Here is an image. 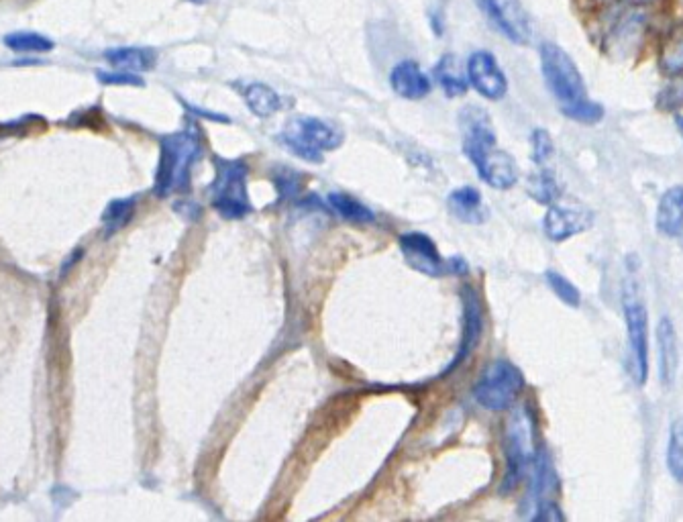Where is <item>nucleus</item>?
<instances>
[{
	"instance_id": "22",
	"label": "nucleus",
	"mask_w": 683,
	"mask_h": 522,
	"mask_svg": "<svg viewBox=\"0 0 683 522\" xmlns=\"http://www.w3.org/2000/svg\"><path fill=\"white\" fill-rule=\"evenodd\" d=\"M5 45L15 54H47L56 47L49 37L35 31H17L5 37Z\"/></svg>"
},
{
	"instance_id": "28",
	"label": "nucleus",
	"mask_w": 683,
	"mask_h": 522,
	"mask_svg": "<svg viewBox=\"0 0 683 522\" xmlns=\"http://www.w3.org/2000/svg\"><path fill=\"white\" fill-rule=\"evenodd\" d=\"M531 145H533V160L537 166H543L551 160V155L555 151L553 139L545 129H535L533 137H531Z\"/></svg>"
},
{
	"instance_id": "2",
	"label": "nucleus",
	"mask_w": 683,
	"mask_h": 522,
	"mask_svg": "<svg viewBox=\"0 0 683 522\" xmlns=\"http://www.w3.org/2000/svg\"><path fill=\"white\" fill-rule=\"evenodd\" d=\"M160 147V166H157L153 186L155 196L166 198L174 192H188L192 166L202 151L200 129L194 123H188L182 131L166 135Z\"/></svg>"
},
{
	"instance_id": "32",
	"label": "nucleus",
	"mask_w": 683,
	"mask_h": 522,
	"mask_svg": "<svg viewBox=\"0 0 683 522\" xmlns=\"http://www.w3.org/2000/svg\"><path fill=\"white\" fill-rule=\"evenodd\" d=\"M677 125H679V129H681V135H683V117H679V119H677Z\"/></svg>"
},
{
	"instance_id": "1",
	"label": "nucleus",
	"mask_w": 683,
	"mask_h": 522,
	"mask_svg": "<svg viewBox=\"0 0 683 522\" xmlns=\"http://www.w3.org/2000/svg\"><path fill=\"white\" fill-rule=\"evenodd\" d=\"M463 151L476 166L480 178L498 188L508 190L518 182V166L508 151L498 149L490 115L476 104L459 113Z\"/></svg>"
},
{
	"instance_id": "5",
	"label": "nucleus",
	"mask_w": 683,
	"mask_h": 522,
	"mask_svg": "<svg viewBox=\"0 0 683 522\" xmlns=\"http://www.w3.org/2000/svg\"><path fill=\"white\" fill-rule=\"evenodd\" d=\"M249 168L243 160L215 158V180L210 184V204L223 219H243L251 213L247 196Z\"/></svg>"
},
{
	"instance_id": "25",
	"label": "nucleus",
	"mask_w": 683,
	"mask_h": 522,
	"mask_svg": "<svg viewBox=\"0 0 683 522\" xmlns=\"http://www.w3.org/2000/svg\"><path fill=\"white\" fill-rule=\"evenodd\" d=\"M661 68L667 74L683 72V25L673 29L661 49Z\"/></svg>"
},
{
	"instance_id": "15",
	"label": "nucleus",
	"mask_w": 683,
	"mask_h": 522,
	"mask_svg": "<svg viewBox=\"0 0 683 522\" xmlns=\"http://www.w3.org/2000/svg\"><path fill=\"white\" fill-rule=\"evenodd\" d=\"M657 231L665 237L683 233V186L669 188L657 206Z\"/></svg>"
},
{
	"instance_id": "3",
	"label": "nucleus",
	"mask_w": 683,
	"mask_h": 522,
	"mask_svg": "<svg viewBox=\"0 0 683 522\" xmlns=\"http://www.w3.org/2000/svg\"><path fill=\"white\" fill-rule=\"evenodd\" d=\"M504 441L506 474L500 484V492L508 494L531 472L539 453L537 419L531 406H520L512 412Z\"/></svg>"
},
{
	"instance_id": "13",
	"label": "nucleus",
	"mask_w": 683,
	"mask_h": 522,
	"mask_svg": "<svg viewBox=\"0 0 683 522\" xmlns=\"http://www.w3.org/2000/svg\"><path fill=\"white\" fill-rule=\"evenodd\" d=\"M461 302H463V335H461V345H459V351L453 359V363L449 365V372L457 370L459 365L474 353L480 337H482V331H484V312H482V302L478 298V292L471 288V286H465L461 290Z\"/></svg>"
},
{
	"instance_id": "33",
	"label": "nucleus",
	"mask_w": 683,
	"mask_h": 522,
	"mask_svg": "<svg viewBox=\"0 0 683 522\" xmlns=\"http://www.w3.org/2000/svg\"><path fill=\"white\" fill-rule=\"evenodd\" d=\"M190 3H196V5H202V3H204V0H190Z\"/></svg>"
},
{
	"instance_id": "20",
	"label": "nucleus",
	"mask_w": 683,
	"mask_h": 522,
	"mask_svg": "<svg viewBox=\"0 0 683 522\" xmlns=\"http://www.w3.org/2000/svg\"><path fill=\"white\" fill-rule=\"evenodd\" d=\"M435 76H437V82L441 84V88L445 90V94L449 98L463 96L467 92V80L461 74L459 62H457L455 56L441 58V62L435 68Z\"/></svg>"
},
{
	"instance_id": "6",
	"label": "nucleus",
	"mask_w": 683,
	"mask_h": 522,
	"mask_svg": "<svg viewBox=\"0 0 683 522\" xmlns=\"http://www.w3.org/2000/svg\"><path fill=\"white\" fill-rule=\"evenodd\" d=\"M280 139L298 158L321 164L327 151H333L343 143V133L323 119L296 117L286 125Z\"/></svg>"
},
{
	"instance_id": "8",
	"label": "nucleus",
	"mask_w": 683,
	"mask_h": 522,
	"mask_svg": "<svg viewBox=\"0 0 683 522\" xmlns=\"http://www.w3.org/2000/svg\"><path fill=\"white\" fill-rule=\"evenodd\" d=\"M524 390V376L508 359H496L474 386L476 402L492 412L508 410Z\"/></svg>"
},
{
	"instance_id": "18",
	"label": "nucleus",
	"mask_w": 683,
	"mask_h": 522,
	"mask_svg": "<svg viewBox=\"0 0 683 522\" xmlns=\"http://www.w3.org/2000/svg\"><path fill=\"white\" fill-rule=\"evenodd\" d=\"M449 211L453 213L455 219L469 223V225H478L486 219V211L482 206V194L478 188H471V186H463L451 192Z\"/></svg>"
},
{
	"instance_id": "29",
	"label": "nucleus",
	"mask_w": 683,
	"mask_h": 522,
	"mask_svg": "<svg viewBox=\"0 0 683 522\" xmlns=\"http://www.w3.org/2000/svg\"><path fill=\"white\" fill-rule=\"evenodd\" d=\"M96 78L102 82V84H107V86H143V78L135 72H125V70H119V72H98Z\"/></svg>"
},
{
	"instance_id": "4",
	"label": "nucleus",
	"mask_w": 683,
	"mask_h": 522,
	"mask_svg": "<svg viewBox=\"0 0 683 522\" xmlns=\"http://www.w3.org/2000/svg\"><path fill=\"white\" fill-rule=\"evenodd\" d=\"M541 72L547 88L561 104L563 115L590 100L582 72L557 43L545 41L541 45Z\"/></svg>"
},
{
	"instance_id": "21",
	"label": "nucleus",
	"mask_w": 683,
	"mask_h": 522,
	"mask_svg": "<svg viewBox=\"0 0 683 522\" xmlns=\"http://www.w3.org/2000/svg\"><path fill=\"white\" fill-rule=\"evenodd\" d=\"M329 204L333 206V211L339 217H343L351 223H372L376 219V215L363 202H359L357 198L343 194V192H331Z\"/></svg>"
},
{
	"instance_id": "30",
	"label": "nucleus",
	"mask_w": 683,
	"mask_h": 522,
	"mask_svg": "<svg viewBox=\"0 0 683 522\" xmlns=\"http://www.w3.org/2000/svg\"><path fill=\"white\" fill-rule=\"evenodd\" d=\"M276 186H278L282 198H292V196H296V194L300 192V186H302V184H300V180H298V174L284 170L282 174L276 176Z\"/></svg>"
},
{
	"instance_id": "11",
	"label": "nucleus",
	"mask_w": 683,
	"mask_h": 522,
	"mask_svg": "<svg viewBox=\"0 0 683 522\" xmlns=\"http://www.w3.org/2000/svg\"><path fill=\"white\" fill-rule=\"evenodd\" d=\"M400 251L404 255V259L408 261V266L414 268L416 272L431 276V278H439L443 276L447 270V261L441 257L435 241L425 235V233H404L398 241Z\"/></svg>"
},
{
	"instance_id": "7",
	"label": "nucleus",
	"mask_w": 683,
	"mask_h": 522,
	"mask_svg": "<svg viewBox=\"0 0 683 522\" xmlns=\"http://www.w3.org/2000/svg\"><path fill=\"white\" fill-rule=\"evenodd\" d=\"M622 308L626 319L635 382L645 384L649 376V317L635 278H626L622 284Z\"/></svg>"
},
{
	"instance_id": "16",
	"label": "nucleus",
	"mask_w": 683,
	"mask_h": 522,
	"mask_svg": "<svg viewBox=\"0 0 683 522\" xmlns=\"http://www.w3.org/2000/svg\"><path fill=\"white\" fill-rule=\"evenodd\" d=\"M657 347H659L661 382L665 386H671L675 380L677 365H679V349H677V333L669 319H661L657 327Z\"/></svg>"
},
{
	"instance_id": "17",
	"label": "nucleus",
	"mask_w": 683,
	"mask_h": 522,
	"mask_svg": "<svg viewBox=\"0 0 683 522\" xmlns=\"http://www.w3.org/2000/svg\"><path fill=\"white\" fill-rule=\"evenodd\" d=\"M104 60L125 72H147L155 68L157 56L149 47H113L104 51Z\"/></svg>"
},
{
	"instance_id": "23",
	"label": "nucleus",
	"mask_w": 683,
	"mask_h": 522,
	"mask_svg": "<svg viewBox=\"0 0 683 522\" xmlns=\"http://www.w3.org/2000/svg\"><path fill=\"white\" fill-rule=\"evenodd\" d=\"M667 469L679 484H683V414L677 416L669 431Z\"/></svg>"
},
{
	"instance_id": "9",
	"label": "nucleus",
	"mask_w": 683,
	"mask_h": 522,
	"mask_svg": "<svg viewBox=\"0 0 683 522\" xmlns=\"http://www.w3.org/2000/svg\"><path fill=\"white\" fill-rule=\"evenodd\" d=\"M486 19L516 45L531 41V21L522 0H476Z\"/></svg>"
},
{
	"instance_id": "14",
	"label": "nucleus",
	"mask_w": 683,
	"mask_h": 522,
	"mask_svg": "<svg viewBox=\"0 0 683 522\" xmlns=\"http://www.w3.org/2000/svg\"><path fill=\"white\" fill-rule=\"evenodd\" d=\"M390 86L398 96L406 100L425 98L431 94V88H433L429 76L420 70L416 62H410V60H404L392 68Z\"/></svg>"
},
{
	"instance_id": "24",
	"label": "nucleus",
	"mask_w": 683,
	"mask_h": 522,
	"mask_svg": "<svg viewBox=\"0 0 683 522\" xmlns=\"http://www.w3.org/2000/svg\"><path fill=\"white\" fill-rule=\"evenodd\" d=\"M135 202V198H119L107 206V211L102 215V223L107 227V237L121 231L133 219Z\"/></svg>"
},
{
	"instance_id": "31",
	"label": "nucleus",
	"mask_w": 683,
	"mask_h": 522,
	"mask_svg": "<svg viewBox=\"0 0 683 522\" xmlns=\"http://www.w3.org/2000/svg\"><path fill=\"white\" fill-rule=\"evenodd\" d=\"M82 257H84V251H82V249L74 251V253H72V257H68V259H66V264L62 266V272H60V276H62V278H64V276H68V274H70V270H72V268L78 264V259H82Z\"/></svg>"
},
{
	"instance_id": "10",
	"label": "nucleus",
	"mask_w": 683,
	"mask_h": 522,
	"mask_svg": "<svg viewBox=\"0 0 683 522\" xmlns=\"http://www.w3.org/2000/svg\"><path fill=\"white\" fill-rule=\"evenodd\" d=\"M467 80L478 94L488 100H502L508 92V80L490 51H474L467 60Z\"/></svg>"
},
{
	"instance_id": "34",
	"label": "nucleus",
	"mask_w": 683,
	"mask_h": 522,
	"mask_svg": "<svg viewBox=\"0 0 683 522\" xmlns=\"http://www.w3.org/2000/svg\"><path fill=\"white\" fill-rule=\"evenodd\" d=\"M635 3H643V0H635Z\"/></svg>"
},
{
	"instance_id": "12",
	"label": "nucleus",
	"mask_w": 683,
	"mask_h": 522,
	"mask_svg": "<svg viewBox=\"0 0 683 522\" xmlns=\"http://www.w3.org/2000/svg\"><path fill=\"white\" fill-rule=\"evenodd\" d=\"M543 225L551 241H565L569 237L588 231L594 225V215L584 206H569V204L553 202L545 215Z\"/></svg>"
},
{
	"instance_id": "27",
	"label": "nucleus",
	"mask_w": 683,
	"mask_h": 522,
	"mask_svg": "<svg viewBox=\"0 0 683 522\" xmlns=\"http://www.w3.org/2000/svg\"><path fill=\"white\" fill-rule=\"evenodd\" d=\"M545 280H547L549 288L555 292V296H557L559 300H563L567 306H573V308L580 306L582 294H580V290H577V286L571 284L565 276H561V274L549 270V272L545 274Z\"/></svg>"
},
{
	"instance_id": "26",
	"label": "nucleus",
	"mask_w": 683,
	"mask_h": 522,
	"mask_svg": "<svg viewBox=\"0 0 683 522\" xmlns=\"http://www.w3.org/2000/svg\"><path fill=\"white\" fill-rule=\"evenodd\" d=\"M529 194L541 204H553L559 198V184L555 180V174L543 170L533 176L529 182Z\"/></svg>"
},
{
	"instance_id": "19",
	"label": "nucleus",
	"mask_w": 683,
	"mask_h": 522,
	"mask_svg": "<svg viewBox=\"0 0 683 522\" xmlns=\"http://www.w3.org/2000/svg\"><path fill=\"white\" fill-rule=\"evenodd\" d=\"M243 96H245L249 111L259 119H268L282 109V100H280L278 92L274 88H270L268 84L253 82L245 88Z\"/></svg>"
}]
</instances>
